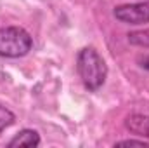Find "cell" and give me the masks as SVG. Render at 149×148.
<instances>
[{
    "label": "cell",
    "instance_id": "cell-1",
    "mask_svg": "<svg viewBox=\"0 0 149 148\" xmlns=\"http://www.w3.org/2000/svg\"><path fill=\"white\" fill-rule=\"evenodd\" d=\"M76 70L88 91H99L108 77V66L94 47H85L78 52Z\"/></svg>",
    "mask_w": 149,
    "mask_h": 148
},
{
    "label": "cell",
    "instance_id": "cell-2",
    "mask_svg": "<svg viewBox=\"0 0 149 148\" xmlns=\"http://www.w3.org/2000/svg\"><path fill=\"white\" fill-rule=\"evenodd\" d=\"M33 40L30 33L19 26L0 28V56L3 58H21L30 52Z\"/></svg>",
    "mask_w": 149,
    "mask_h": 148
},
{
    "label": "cell",
    "instance_id": "cell-3",
    "mask_svg": "<svg viewBox=\"0 0 149 148\" xmlns=\"http://www.w3.org/2000/svg\"><path fill=\"white\" fill-rule=\"evenodd\" d=\"M114 18L127 25H142L149 23V0L139 4H128V5H118L114 9Z\"/></svg>",
    "mask_w": 149,
    "mask_h": 148
},
{
    "label": "cell",
    "instance_id": "cell-4",
    "mask_svg": "<svg viewBox=\"0 0 149 148\" xmlns=\"http://www.w3.org/2000/svg\"><path fill=\"white\" fill-rule=\"evenodd\" d=\"M125 125L130 132L142 136V138H149V117L148 115H141V113H134L128 115L125 120Z\"/></svg>",
    "mask_w": 149,
    "mask_h": 148
},
{
    "label": "cell",
    "instance_id": "cell-5",
    "mask_svg": "<svg viewBox=\"0 0 149 148\" xmlns=\"http://www.w3.org/2000/svg\"><path fill=\"white\" fill-rule=\"evenodd\" d=\"M40 145V136L37 131L33 129H24L21 132H17L10 141H9V148L16 147H38Z\"/></svg>",
    "mask_w": 149,
    "mask_h": 148
},
{
    "label": "cell",
    "instance_id": "cell-6",
    "mask_svg": "<svg viewBox=\"0 0 149 148\" xmlns=\"http://www.w3.org/2000/svg\"><path fill=\"white\" fill-rule=\"evenodd\" d=\"M128 42L132 45H137V47H149V28L148 30H139V32H132L127 35Z\"/></svg>",
    "mask_w": 149,
    "mask_h": 148
},
{
    "label": "cell",
    "instance_id": "cell-7",
    "mask_svg": "<svg viewBox=\"0 0 149 148\" xmlns=\"http://www.w3.org/2000/svg\"><path fill=\"white\" fill-rule=\"evenodd\" d=\"M14 120H16V115L10 110H7L5 106L0 105V132H2L3 129H7L9 125H12Z\"/></svg>",
    "mask_w": 149,
    "mask_h": 148
},
{
    "label": "cell",
    "instance_id": "cell-8",
    "mask_svg": "<svg viewBox=\"0 0 149 148\" xmlns=\"http://www.w3.org/2000/svg\"><path fill=\"white\" fill-rule=\"evenodd\" d=\"M114 147H144L149 148V143L144 140H123V141H118Z\"/></svg>",
    "mask_w": 149,
    "mask_h": 148
},
{
    "label": "cell",
    "instance_id": "cell-9",
    "mask_svg": "<svg viewBox=\"0 0 149 148\" xmlns=\"http://www.w3.org/2000/svg\"><path fill=\"white\" fill-rule=\"evenodd\" d=\"M137 63L141 65V68H144V70H149V54H148V56H139Z\"/></svg>",
    "mask_w": 149,
    "mask_h": 148
}]
</instances>
